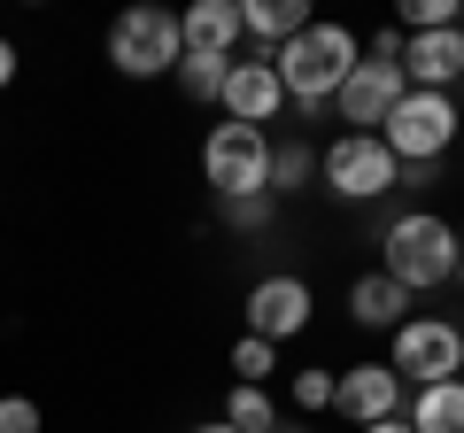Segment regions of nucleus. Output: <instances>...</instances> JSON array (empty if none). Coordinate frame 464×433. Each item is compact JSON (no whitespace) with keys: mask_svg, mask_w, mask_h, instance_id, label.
Instances as JSON below:
<instances>
[{"mask_svg":"<svg viewBox=\"0 0 464 433\" xmlns=\"http://www.w3.org/2000/svg\"><path fill=\"white\" fill-rule=\"evenodd\" d=\"M356 63H364V54H356V32H348V24H317V16H310V32H295L279 54H271V70H279L286 101H295L302 117H317V109L348 85Z\"/></svg>","mask_w":464,"mask_h":433,"instance_id":"nucleus-1","label":"nucleus"},{"mask_svg":"<svg viewBox=\"0 0 464 433\" xmlns=\"http://www.w3.org/2000/svg\"><path fill=\"white\" fill-rule=\"evenodd\" d=\"M457 248H464V240H457V225H449V216H433V209H402L395 225L380 233V271L418 302V294H433V286L457 279Z\"/></svg>","mask_w":464,"mask_h":433,"instance_id":"nucleus-2","label":"nucleus"},{"mask_svg":"<svg viewBox=\"0 0 464 433\" xmlns=\"http://www.w3.org/2000/svg\"><path fill=\"white\" fill-rule=\"evenodd\" d=\"M457 132H464V109H457V93H402V101H395V117L380 124L387 155H395L402 170H418V163H441V155L457 148Z\"/></svg>","mask_w":464,"mask_h":433,"instance_id":"nucleus-3","label":"nucleus"},{"mask_svg":"<svg viewBox=\"0 0 464 433\" xmlns=\"http://www.w3.org/2000/svg\"><path fill=\"white\" fill-rule=\"evenodd\" d=\"M201 178L217 186V201H248V194H271V132L256 124H209L201 140Z\"/></svg>","mask_w":464,"mask_h":433,"instance_id":"nucleus-4","label":"nucleus"},{"mask_svg":"<svg viewBox=\"0 0 464 433\" xmlns=\"http://www.w3.org/2000/svg\"><path fill=\"white\" fill-rule=\"evenodd\" d=\"M109 63L124 78H163V70L186 63V39H179V16L170 8H124L109 24Z\"/></svg>","mask_w":464,"mask_h":433,"instance_id":"nucleus-5","label":"nucleus"},{"mask_svg":"<svg viewBox=\"0 0 464 433\" xmlns=\"http://www.w3.org/2000/svg\"><path fill=\"white\" fill-rule=\"evenodd\" d=\"M317 170H325V186L341 201H380L387 186H402V163L387 155L380 132H341L325 155H317Z\"/></svg>","mask_w":464,"mask_h":433,"instance_id":"nucleus-6","label":"nucleus"},{"mask_svg":"<svg viewBox=\"0 0 464 433\" xmlns=\"http://www.w3.org/2000/svg\"><path fill=\"white\" fill-rule=\"evenodd\" d=\"M395 349H387V371H395L402 387H441L464 371V341L457 325H441V317H411L402 333H387Z\"/></svg>","mask_w":464,"mask_h":433,"instance_id":"nucleus-7","label":"nucleus"},{"mask_svg":"<svg viewBox=\"0 0 464 433\" xmlns=\"http://www.w3.org/2000/svg\"><path fill=\"white\" fill-rule=\"evenodd\" d=\"M232 124H256L264 132L271 117L286 109V85H279V70H271V54H232V70H225V101H217Z\"/></svg>","mask_w":464,"mask_h":433,"instance_id":"nucleus-8","label":"nucleus"},{"mask_svg":"<svg viewBox=\"0 0 464 433\" xmlns=\"http://www.w3.org/2000/svg\"><path fill=\"white\" fill-rule=\"evenodd\" d=\"M402 395H411V387H402L387 364L333 371V410H341L348 426H387V418H402Z\"/></svg>","mask_w":464,"mask_h":433,"instance_id":"nucleus-9","label":"nucleus"},{"mask_svg":"<svg viewBox=\"0 0 464 433\" xmlns=\"http://www.w3.org/2000/svg\"><path fill=\"white\" fill-rule=\"evenodd\" d=\"M302 325H310V286L295 279V271H271V279H256L248 286V333L256 341H295Z\"/></svg>","mask_w":464,"mask_h":433,"instance_id":"nucleus-10","label":"nucleus"},{"mask_svg":"<svg viewBox=\"0 0 464 433\" xmlns=\"http://www.w3.org/2000/svg\"><path fill=\"white\" fill-rule=\"evenodd\" d=\"M411 93L402 85V70H387V63H356L348 70V85L333 93V109H341V124L348 132H380L387 117H395V101Z\"/></svg>","mask_w":464,"mask_h":433,"instance_id":"nucleus-11","label":"nucleus"},{"mask_svg":"<svg viewBox=\"0 0 464 433\" xmlns=\"http://www.w3.org/2000/svg\"><path fill=\"white\" fill-rule=\"evenodd\" d=\"M457 78H464V24L418 32L411 47H402V85H411V93H449Z\"/></svg>","mask_w":464,"mask_h":433,"instance_id":"nucleus-12","label":"nucleus"},{"mask_svg":"<svg viewBox=\"0 0 464 433\" xmlns=\"http://www.w3.org/2000/svg\"><path fill=\"white\" fill-rule=\"evenodd\" d=\"M179 39H186V54L232 63V47L248 39V24H240V0H194V8L179 16Z\"/></svg>","mask_w":464,"mask_h":433,"instance_id":"nucleus-13","label":"nucleus"},{"mask_svg":"<svg viewBox=\"0 0 464 433\" xmlns=\"http://www.w3.org/2000/svg\"><path fill=\"white\" fill-rule=\"evenodd\" d=\"M348 317H356L364 333H402V325H411V294H402L387 271H364V279H348Z\"/></svg>","mask_w":464,"mask_h":433,"instance_id":"nucleus-14","label":"nucleus"},{"mask_svg":"<svg viewBox=\"0 0 464 433\" xmlns=\"http://www.w3.org/2000/svg\"><path fill=\"white\" fill-rule=\"evenodd\" d=\"M248 39H264V54H279L295 32H310V0H240Z\"/></svg>","mask_w":464,"mask_h":433,"instance_id":"nucleus-15","label":"nucleus"},{"mask_svg":"<svg viewBox=\"0 0 464 433\" xmlns=\"http://www.w3.org/2000/svg\"><path fill=\"white\" fill-rule=\"evenodd\" d=\"M418 433H464V380H441V387H418V402H402Z\"/></svg>","mask_w":464,"mask_h":433,"instance_id":"nucleus-16","label":"nucleus"},{"mask_svg":"<svg viewBox=\"0 0 464 433\" xmlns=\"http://www.w3.org/2000/svg\"><path fill=\"white\" fill-rule=\"evenodd\" d=\"M310 178H317V148L310 140H271V201L295 194V186H310Z\"/></svg>","mask_w":464,"mask_h":433,"instance_id":"nucleus-17","label":"nucleus"},{"mask_svg":"<svg viewBox=\"0 0 464 433\" xmlns=\"http://www.w3.org/2000/svg\"><path fill=\"white\" fill-rule=\"evenodd\" d=\"M225 426L232 433H279V402H271V387H232V395H225Z\"/></svg>","mask_w":464,"mask_h":433,"instance_id":"nucleus-18","label":"nucleus"},{"mask_svg":"<svg viewBox=\"0 0 464 433\" xmlns=\"http://www.w3.org/2000/svg\"><path fill=\"white\" fill-rule=\"evenodd\" d=\"M225 70H232V63L186 54V63H179V93H186V101H225Z\"/></svg>","mask_w":464,"mask_h":433,"instance_id":"nucleus-19","label":"nucleus"},{"mask_svg":"<svg viewBox=\"0 0 464 433\" xmlns=\"http://www.w3.org/2000/svg\"><path fill=\"white\" fill-rule=\"evenodd\" d=\"M232 371H240V387H264L271 371H279V349H271V341H256V333H240V349H232Z\"/></svg>","mask_w":464,"mask_h":433,"instance_id":"nucleus-20","label":"nucleus"},{"mask_svg":"<svg viewBox=\"0 0 464 433\" xmlns=\"http://www.w3.org/2000/svg\"><path fill=\"white\" fill-rule=\"evenodd\" d=\"M217 209H225V225H232V233H264V225H271V194H248V201H217Z\"/></svg>","mask_w":464,"mask_h":433,"instance_id":"nucleus-21","label":"nucleus"},{"mask_svg":"<svg viewBox=\"0 0 464 433\" xmlns=\"http://www.w3.org/2000/svg\"><path fill=\"white\" fill-rule=\"evenodd\" d=\"M0 433H47L39 402H32V395H0Z\"/></svg>","mask_w":464,"mask_h":433,"instance_id":"nucleus-22","label":"nucleus"},{"mask_svg":"<svg viewBox=\"0 0 464 433\" xmlns=\"http://www.w3.org/2000/svg\"><path fill=\"white\" fill-rule=\"evenodd\" d=\"M295 410H333V371H295Z\"/></svg>","mask_w":464,"mask_h":433,"instance_id":"nucleus-23","label":"nucleus"},{"mask_svg":"<svg viewBox=\"0 0 464 433\" xmlns=\"http://www.w3.org/2000/svg\"><path fill=\"white\" fill-rule=\"evenodd\" d=\"M8 78H16V47L0 39V93H8Z\"/></svg>","mask_w":464,"mask_h":433,"instance_id":"nucleus-24","label":"nucleus"},{"mask_svg":"<svg viewBox=\"0 0 464 433\" xmlns=\"http://www.w3.org/2000/svg\"><path fill=\"white\" fill-rule=\"evenodd\" d=\"M356 433H418L411 418H387V426H356Z\"/></svg>","mask_w":464,"mask_h":433,"instance_id":"nucleus-25","label":"nucleus"},{"mask_svg":"<svg viewBox=\"0 0 464 433\" xmlns=\"http://www.w3.org/2000/svg\"><path fill=\"white\" fill-rule=\"evenodd\" d=\"M186 433H232V426H225V418H217V426H186Z\"/></svg>","mask_w":464,"mask_h":433,"instance_id":"nucleus-26","label":"nucleus"},{"mask_svg":"<svg viewBox=\"0 0 464 433\" xmlns=\"http://www.w3.org/2000/svg\"><path fill=\"white\" fill-rule=\"evenodd\" d=\"M457 279H464V248H457Z\"/></svg>","mask_w":464,"mask_h":433,"instance_id":"nucleus-27","label":"nucleus"},{"mask_svg":"<svg viewBox=\"0 0 464 433\" xmlns=\"http://www.w3.org/2000/svg\"><path fill=\"white\" fill-rule=\"evenodd\" d=\"M279 433H302V426H279Z\"/></svg>","mask_w":464,"mask_h":433,"instance_id":"nucleus-28","label":"nucleus"},{"mask_svg":"<svg viewBox=\"0 0 464 433\" xmlns=\"http://www.w3.org/2000/svg\"><path fill=\"white\" fill-rule=\"evenodd\" d=\"M457 101H464V78H457Z\"/></svg>","mask_w":464,"mask_h":433,"instance_id":"nucleus-29","label":"nucleus"},{"mask_svg":"<svg viewBox=\"0 0 464 433\" xmlns=\"http://www.w3.org/2000/svg\"><path fill=\"white\" fill-rule=\"evenodd\" d=\"M457 341H464V325H457Z\"/></svg>","mask_w":464,"mask_h":433,"instance_id":"nucleus-30","label":"nucleus"}]
</instances>
